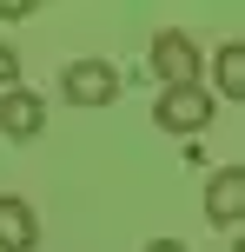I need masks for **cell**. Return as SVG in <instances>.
<instances>
[{
	"instance_id": "obj_2",
	"label": "cell",
	"mask_w": 245,
	"mask_h": 252,
	"mask_svg": "<svg viewBox=\"0 0 245 252\" xmlns=\"http://www.w3.org/2000/svg\"><path fill=\"white\" fill-rule=\"evenodd\" d=\"M153 120H159V133H199V126H212V87L206 80L199 87H159Z\"/></svg>"
},
{
	"instance_id": "obj_3",
	"label": "cell",
	"mask_w": 245,
	"mask_h": 252,
	"mask_svg": "<svg viewBox=\"0 0 245 252\" xmlns=\"http://www.w3.org/2000/svg\"><path fill=\"white\" fill-rule=\"evenodd\" d=\"M60 100L66 106H113L119 100V66L113 60H73L60 73Z\"/></svg>"
},
{
	"instance_id": "obj_7",
	"label": "cell",
	"mask_w": 245,
	"mask_h": 252,
	"mask_svg": "<svg viewBox=\"0 0 245 252\" xmlns=\"http://www.w3.org/2000/svg\"><path fill=\"white\" fill-rule=\"evenodd\" d=\"M212 73H219V100H245V47L239 40H225L212 53Z\"/></svg>"
},
{
	"instance_id": "obj_5",
	"label": "cell",
	"mask_w": 245,
	"mask_h": 252,
	"mask_svg": "<svg viewBox=\"0 0 245 252\" xmlns=\"http://www.w3.org/2000/svg\"><path fill=\"white\" fill-rule=\"evenodd\" d=\"M206 219L225 226V232H239V219H245V173H239V166H219V173H212V186H206Z\"/></svg>"
},
{
	"instance_id": "obj_1",
	"label": "cell",
	"mask_w": 245,
	"mask_h": 252,
	"mask_svg": "<svg viewBox=\"0 0 245 252\" xmlns=\"http://www.w3.org/2000/svg\"><path fill=\"white\" fill-rule=\"evenodd\" d=\"M146 60H153L159 87H199V66H206V60H199V40L186 33V27H159Z\"/></svg>"
},
{
	"instance_id": "obj_4",
	"label": "cell",
	"mask_w": 245,
	"mask_h": 252,
	"mask_svg": "<svg viewBox=\"0 0 245 252\" xmlns=\"http://www.w3.org/2000/svg\"><path fill=\"white\" fill-rule=\"evenodd\" d=\"M0 133H7L13 146L40 139V133H47V100H40L33 87H13V93H0Z\"/></svg>"
},
{
	"instance_id": "obj_9",
	"label": "cell",
	"mask_w": 245,
	"mask_h": 252,
	"mask_svg": "<svg viewBox=\"0 0 245 252\" xmlns=\"http://www.w3.org/2000/svg\"><path fill=\"white\" fill-rule=\"evenodd\" d=\"M146 252H186L179 239H153V246H146Z\"/></svg>"
},
{
	"instance_id": "obj_8",
	"label": "cell",
	"mask_w": 245,
	"mask_h": 252,
	"mask_svg": "<svg viewBox=\"0 0 245 252\" xmlns=\"http://www.w3.org/2000/svg\"><path fill=\"white\" fill-rule=\"evenodd\" d=\"M13 87H20V53L0 40V93H13Z\"/></svg>"
},
{
	"instance_id": "obj_6",
	"label": "cell",
	"mask_w": 245,
	"mask_h": 252,
	"mask_svg": "<svg viewBox=\"0 0 245 252\" xmlns=\"http://www.w3.org/2000/svg\"><path fill=\"white\" fill-rule=\"evenodd\" d=\"M40 246V219L20 192H0V252H33Z\"/></svg>"
}]
</instances>
